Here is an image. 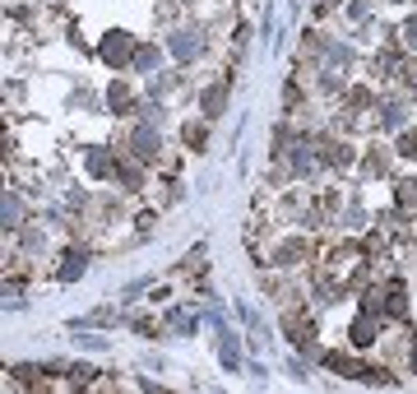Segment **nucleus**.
<instances>
[{
    "label": "nucleus",
    "instance_id": "obj_1",
    "mask_svg": "<svg viewBox=\"0 0 417 394\" xmlns=\"http://www.w3.org/2000/svg\"><path fill=\"white\" fill-rule=\"evenodd\" d=\"M125 56H130V37H125V33H111L107 42H102V61L125 65Z\"/></svg>",
    "mask_w": 417,
    "mask_h": 394
},
{
    "label": "nucleus",
    "instance_id": "obj_2",
    "mask_svg": "<svg viewBox=\"0 0 417 394\" xmlns=\"http://www.w3.org/2000/svg\"><path fill=\"white\" fill-rule=\"evenodd\" d=\"M353 343H357V348H367V343H376V320H367V316L357 320V325H353Z\"/></svg>",
    "mask_w": 417,
    "mask_h": 394
},
{
    "label": "nucleus",
    "instance_id": "obj_3",
    "mask_svg": "<svg viewBox=\"0 0 417 394\" xmlns=\"http://www.w3.org/2000/svg\"><path fill=\"white\" fill-rule=\"evenodd\" d=\"M172 51H176V56H195V51H200V37H195V33H176V37H172Z\"/></svg>",
    "mask_w": 417,
    "mask_h": 394
},
{
    "label": "nucleus",
    "instance_id": "obj_4",
    "mask_svg": "<svg viewBox=\"0 0 417 394\" xmlns=\"http://www.w3.org/2000/svg\"><path fill=\"white\" fill-rule=\"evenodd\" d=\"M223 107H228V89H218V84H214V89L204 93V111H209V116H218Z\"/></svg>",
    "mask_w": 417,
    "mask_h": 394
},
{
    "label": "nucleus",
    "instance_id": "obj_5",
    "mask_svg": "<svg viewBox=\"0 0 417 394\" xmlns=\"http://www.w3.org/2000/svg\"><path fill=\"white\" fill-rule=\"evenodd\" d=\"M79 274H84V251L65 256V269H61V278H79Z\"/></svg>",
    "mask_w": 417,
    "mask_h": 394
},
{
    "label": "nucleus",
    "instance_id": "obj_6",
    "mask_svg": "<svg viewBox=\"0 0 417 394\" xmlns=\"http://www.w3.org/2000/svg\"><path fill=\"white\" fill-rule=\"evenodd\" d=\"M135 149H139V158H154L158 153V135H135Z\"/></svg>",
    "mask_w": 417,
    "mask_h": 394
},
{
    "label": "nucleus",
    "instance_id": "obj_7",
    "mask_svg": "<svg viewBox=\"0 0 417 394\" xmlns=\"http://www.w3.org/2000/svg\"><path fill=\"white\" fill-rule=\"evenodd\" d=\"M389 311H394V316H403V311H408V302H403V288L389 292Z\"/></svg>",
    "mask_w": 417,
    "mask_h": 394
},
{
    "label": "nucleus",
    "instance_id": "obj_8",
    "mask_svg": "<svg viewBox=\"0 0 417 394\" xmlns=\"http://www.w3.org/2000/svg\"><path fill=\"white\" fill-rule=\"evenodd\" d=\"M223 357H228V366H237V339L232 334H223Z\"/></svg>",
    "mask_w": 417,
    "mask_h": 394
},
{
    "label": "nucleus",
    "instance_id": "obj_9",
    "mask_svg": "<svg viewBox=\"0 0 417 394\" xmlns=\"http://www.w3.org/2000/svg\"><path fill=\"white\" fill-rule=\"evenodd\" d=\"M413 371H417V348H413Z\"/></svg>",
    "mask_w": 417,
    "mask_h": 394
}]
</instances>
